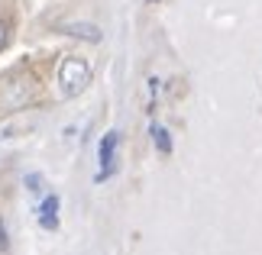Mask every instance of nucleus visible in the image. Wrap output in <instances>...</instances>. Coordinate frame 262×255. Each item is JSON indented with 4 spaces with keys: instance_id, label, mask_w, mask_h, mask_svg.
<instances>
[{
    "instance_id": "nucleus-6",
    "label": "nucleus",
    "mask_w": 262,
    "mask_h": 255,
    "mask_svg": "<svg viewBox=\"0 0 262 255\" xmlns=\"http://www.w3.org/2000/svg\"><path fill=\"white\" fill-rule=\"evenodd\" d=\"M26 188L29 191H39V188H42V175H26Z\"/></svg>"
},
{
    "instance_id": "nucleus-1",
    "label": "nucleus",
    "mask_w": 262,
    "mask_h": 255,
    "mask_svg": "<svg viewBox=\"0 0 262 255\" xmlns=\"http://www.w3.org/2000/svg\"><path fill=\"white\" fill-rule=\"evenodd\" d=\"M91 84V68L81 58H65L62 68H58V87H62L65 97H78L81 90Z\"/></svg>"
},
{
    "instance_id": "nucleus-9",
    "label": "nucleus",
    "mask_w": 262,
    "mask_h": 255,
    "mask_svg": "<svg viewBox=\"0 0 262 255\" xmlns=\"http://www.w3.org/2000/svg\"><path fill=\"white\" fill-rule=\"evenodd\" d=\"M152 4H156V0H152Z\"/></svg>"
},
{
    "instance_id": "nucleus-2",
    "label": "nucleus",
    "mask_w": 262,
    "mask_h": 255,
    "mask_svg": "<svg viewBox=\"0 0 262 255\" xmlns=\"http://www.w3.org/2000/svg\"><path fill=\"white\" fill-rule=\"evenodd\" d=\"M117 142H120L117 129L107 132V136L100 139V171H97V181H107L117 171Z\"/></svg>"
},
{
    "instance_id": "nucleus-4",
    "label": "nucleus",
    "mask_w": 262,
    "mask_h": 255,
    "mask_svg": "<svg viewBox=\"0 0 262 255\" xmlns=\"http://www.w3.org/2000/svg\"><path fill=\"white\" fill-rule=\"evenodd\" d=\"M152 142H156V149L162 152V155H168V152H172V136H168V129L165 126H159V123H152Z\"/></svg>"
},
{
    "instance_id": "nucleus-3",
    "label": "nucleus",
    "mask_w": 262,
    "mask_h": 255,
    "mask_svg": "<svg viewBox=\"0 0 262 255\" xmlns=\"http://www.w3.org/2000/svg\"><path fill=\"white\" fill-rule=\"evenodd\" d=\"M39 226H42V229H55L58 226V197H55V194L46 197L42 207H39Z\"/></svg>"
},
{
    "instance_id": "nucleus-8",
    "label": "nucleus",
    "mask_w": 262,
    "mask_h": 255,
    "mask_svg": "<svg viewBox=\"0 0 262 255\" xmlns=\"http://www.w3.org/2000/svg\"><path fill=\"white\" fill-rule=\"evenodd\" d=\"M0 249H4V223H0Z\"/></svg>"
},
{
    "instance_id": "nucleus-5",
    "label": "nucleus",
    "mask_w": 262,
    "mask_h": 255,
    "mask_svg": "<svg viewBox=\"0 0 262 255\" xmlns=\"http://www.w3.org/2000/svg\"><path fill=\"white\" fill-rule=\"evenodd\" d=\"M65 33H72V36H81V39H91V42H97L100 33L94 26H88V23H78V26H65Z\"/></svg>"
},
{
    "instance_id": "nucleus-7",
    "label": "nucleus",
    "mask_w": 262,
    "mask_h": 255,
    "mask_svg": "<svg viewBox=\"0 0 262 255\" xmlns=\"http://www.w3.org/2000/svg\"><path fill=\"white\" fill-rule=\"evenodd\" d=\"M7 39H10V29H7V19H0V49L7 45Z\"/></svg>"
}]
</instances>
